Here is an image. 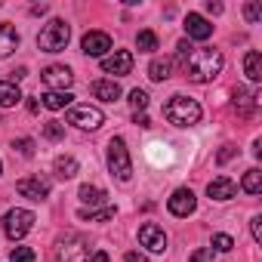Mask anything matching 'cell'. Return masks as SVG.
<instances>
[{
	"label": "cell",
	"instance_id": "cell-20",
	"mask_svg": "<svg viewBox=\"0 0 262 262\" xmlns=\"http://www.w3.org/2000/svg\"><path fill=\"white\" fill-rule=\"evenodd\" d=\"M244 74H247L253 83L262 80V56H259L256 50H250V53L244 56Z\"/></svg>",
	"mask_w": 262,
	"mask_h": 262
},
{
	"label": "cell",
	"instance_id": "cell-8",
	"mask_svg": "<svg viewBox=\"0 0 262 262\" xmlns=\"http://www.w3.org/2000/svg\"><path fill=\"white\" fill-rule=\"evenodd\" d=\"M102 71L105 74H114V77H123L133 71V53L129 50H114L111 56L102 59Z\"/></svg>",
	"mask_w": 262,
	"mask_h": 262
},
{
	"label": "cell",
	"instance_id": "cell-22",
	"mask_svg": "<svg viewBox=\"0 0 262 262\" xmlns=\"http://www.w3.org/2000/svg\"><path fill=\"white\" fill-rule=\"evenodd\" d=\"M77 198L83 201V204H90V207H99V204H105V188H99V185H80V191H77Z\"/></svg>",
	"mask_w": 262,
	"mask_h": 262
},
{
	"label": "cell",
	"instance_id": "cell-11",
	"mask_svg": "<svg viewBox=\"0 0 262 262\" xmlns=\"http://www.w3.org/2000/svg\"><path fill=\"white\" fill-rule=\"evenodd\" d=\"M139 241H142V247H148L151 253H164V250H167V234H164V228L155 225V222H145V225L139 228Z\"/></svg>",
	"mask_w": 262,
	"mask_h": 262
},
{
	"label": "cell",
	"instance_id": "cell-30",
	"mask_svg": "<svg viewBox=\"0 0 262 262\" xmlns=\"http://www.w3.org/2000/svg\"><path fill=\"white\" fill-rule=\"evenodd\" d=\"M10 262H34V250L31 247H16L10 253Z\"/></svg>",
	"mask_w": 262,
	"mask_h": 262
},
{
	"label": "cell",
	"instance_id": "cell-34",
	"mask_svg": "<svg viewBox=\"0 0 262 262\" xmlns=\"http://www.w3.org/2000/svg\"><path fill=\"white\" fill-rule=\"evenodd\" d=\"M216 256H213V250L210 247H201V250H194L191 253V262H213Z\"/></svg>",
	"mask_w": 262,
	"mask_h": 262
},
{
	"label": "cell",
	"instance_id": "cell-5",
	"mask_svg": "<svg viewBox=\"0 0 262 262\" xmlns=\"http://www.w3.org/2000/svg\"><path fill=\"white\" fill-rule=\"evenodd\" d=\"M34 222H37V216H34L31 210H10V213L4 216V231H7V237L22 241V237L34 228Z\"/></svg>",
	"mask_w": 262,
	"mask_h": 262
},
{
	"label": "cell",
	"instance_id": "cell-23",
	"mask_svg": "<svg viewBox=\"0 0 262 262\" xmlns=\"http://www.w3.org/2000/svg\"><path fill=\"white\" fill-rule=\"evenodd\" d=\"M241 188H244L247 194H259V191H262V173H259L256 167H253V170H247V173H244Z\"/></svg>",
	"mask_w": 262,
	"mask_h": 262
},
{
	"label": "cell",
	"instance_id": "cell-27",
	"mask_svg": "<svg viewBox=\"0 0 262 262\" xmlns=\"http://www.w3.org/2000/svg\"><path fill=\"white\" fill-rule=\"evenodd\" d=\"M43 136H47L50 142H59V139H65V126H62L59 120H47V123H43Z\"/></svg>",
	"mask_w": 262,
	"mask_h": 262
},
{
	"label": "cell",
	"instance_id": "cell-24",
	"mask_svg": "<svg viewBox=\"0 0 262 262\" xmlns=\"http://www.w3.org/2000/svg\"><path fill=\"white\" fill-rule=\"evenodd\" d=\"M170 68H173V65H170V59H155V62L148 65V77L161 83V80H167V77H170Z\"/></svg>",
	"mask_w": 262,
	"mask_h": 262
},
{
	"label": "cell",
	"instance_id": "cell-15",
	"mask_svg": "<svg viewBox=\"0 0 262 262\" xmlns=\"http://www.w3.org/2000/svg\"><path fill=\"white\" fill-rule=\"evenodd\" d=\"M207 194H210L213 201H231V198L237 194V185H234L228 176H216V179L207 185Z\"/></svg>",
	"mask_w": 262,
	"mask_h": 262
},
{
	"label": "cell",
	"instance_id": "cell-14",
	"mask_svg": "<svg viewBox=\"0 0 262 262\" xmlns=\"http://www.w3.org/2000/svg\"><path fill=\"white\" fill-rule=\"evenodd\" d=\"M185 31H188V37H194V40H207V37L213 34V25H210L201 13H188V16H185Z\"/></svg>",
	"mask_w": 262,
	"mask_h": 262
},
{
	"label": "cell",
	"instance_id": "cell-31",
	"mask_svg": "<svg viewBox=\"0 0 262 262\" xmlns=\"http://www.w3.org/2000/svg\"><path fill=\"white\" fill-rule=\"evenodd\" d=\"M13 148H16L22 158H34V139H16Z\"/></svg>",
	"mask_w": 262,
	"mask_h": 262
},
{
	"label": "cell",
	"instance_id": "cell-2",
	"mask_svg": "<svg viewBox=\"0 0 262 262\" xmlns=\"http://www.w3.org/2000/svg\"><path fill=\"white\" fill-rule=\"evenodd\" d=\"M164 117L173 123V126H194L201 120V105L188 96H173L167 105H164Z\"/></svg>",
	"mask_w": 262,
	"mask_h": 262
},
{
	"label": "cell",
	"instance_id": "cell-43",
	"mask_svg": "<svg viewBox=\"0 0 262 262\" xmlns=\"http://www.w3.org/2000/svg\"><path fill=\"white\" fill-rule=\"evenodd\" d=\"M0 173H4V164H0Z\"/></svg>",
	"mask_w": 262,
	"mask_h": 262
},
{
	"label": "cell",
	"instance_id": "cell-38",
	"mask_svg": "<svg viewBox=\"0 0 262 262\" xmlns=\"http://www.w3.org/2000/svg\"><path fill=\"white\" fill-rule=\"evenodd\" d=\"M123 259H126V262H148V259H145L142 253H136V250H129V253H126Z\"/></svg>",
	"mask_w": 262,
	"mask_h": 262
},
{
	"label": "cell",
	"instance_id": "cell-33",
	"mask_svg": "<svg viewBox=\"0 0 262 262\" xmlns=\"http://www.w3.org/2000/svg\"><path fill=\"white\" fill-rule=\"evenodd\" d=\"M213 247H216L219 253H228V250L234 247V241H231V234H213Z\"/></svg>",
	"mask_w": 262,
	"mask_h": 262
},
{
	"label": "cell",
	"instance_id": "cell-21",
	"mask_svg": "<svg viewBox=\"0 0 262 262\" xmlns=\"http://www.w3.org/2000/svg\"><path fill=\"white\" fill-rule=\"evenodd\" d=\"M71 93H56V90H50V93H43V108H50V111H62V108H68L71 105Z\"/></svg>",
	"mask_w": 262,
	"mask_h": 262
},
{
	"label": "cell",
	"instance_id": "cell-17",
	"mask_svg": "<svg viewBox=\"0 0 262 262\" xmlns=\"http://www.w3.org/2000/svg\"><path fill=\"white\" fill-rule=\"evenodd\" d=\"M256 105H259V96H256V93H250V90H244V86L234 90V108H237L244 117H250V114L256 111Z\"/></svg>",
	"mask_w": 262,
	"mask_h": 262
},
{
	"label": "cell",
	"instance_id": "cell-4",
	"mask_svg": "<svg viewBox=\"0 0 262 262\" xmlns=\"http://www.w3.org/2000/svg\"><path fill=\"white\" fill-rule=\"evenodd\" d=\"M108 170L111 176H117L120 182H129V176H133V161H129V151H126V142L120 136H114L108 142Z\"/></svg>",
	"mask_w": 262,
	"mask_h": 262
},
{
	"label": "cell",
	"instance_id": "cell-40",
	"mask_svg": "<svg viewBox=\"0 0 262 262\" xmlns=\"http://www.w3.org/2000/svg\"><path fill=\"white\" fill-rule=\"evenodd\" d=\"M207 13H210V16H219V13H222V4H213V0H210V4H207Z\"/></svg>",
	"mask_w": 262,
	"mask_h": 262
},
{
	"label": "cell",
	"instance_id": "cell-6",
	"mask_svg": "<svg viewBox=\"0 0 262 262\" xmlns=\"http://www.w3.org/2000/svg\"><path fill=\"white\" fill-rule=\"evenodd\" d=\"M68 123H74V126H80V129H99V126L105 123V114H102V108H96V105H71Z\"/></svg>",
	"mask_w": 262,
	"mask_h": 262
},
{
	"label": "cell",
	"instance_id": "cell-18",
	"mask_svg": "<svg viewBox=\"0 0 262 262\" xmlns=\"http://www.w3.org/2000/svg\"><path fill=\"white\" fill-rule=\"evenodd\" d=\"M25 96H22V90L13 83V80H0V108H13V105H19Z\"/></svg>",
	"mask_w": 262,
	"mask_h": 262
},
{
	"label": "cell",
	"instance_id": "cell-41",
	"mask_svg": "<svg viewBox=\"0 0 262 262\" xmlns=\"http://www.w3.org/2000/svg\"><path fill=\"white\" fill-rule=\"evenodd\" d=\"M133 120H136L139 126H151V120H148V114H133Z\"/></svg>",
	"mask_w": 262,
	"mask_h": 262
},
{
	"label": "cell",
	"instance_id": "cell-7",
	"mask_svg": "<svg viewBox=\"0 0 262 262\" xmlns=\"http://www.w3.org/2000/svg\"><path fill=\"white\" fill-rule=\"evenodd\" d=\"M59 259H62V262H90V241L80 237V234L68 237V241L59 247Z\"/></svg>",
	"mask_w": 262,
	"mask_h": 262
},
{
	"label": "cell",
	"instance_id": "cell-32",
	"mask_svg": "<svg viewBox=\"0 0 262 262\" xmlns=\"http://www.w3.org/2000/svg\"><path fill=\"white\" fill-rule=\"evenodd\" d=\"M244 16H247V22H259V19H262V4L250 0V4L244 7Z\"/></svg>",
	"mask_w": 262,
	"mask_h": 262
},
{
	"label": "cell",
	"instance_id": "cell-3",
	"mask_svg": "<svg viewBox=\"0 0 262 262\" xmlns=\"http://www.w3.org/2000/svg\"><path fill=\"white\" fill-rule=\"evenodd\" d=\"M68 40H71L68 22H65V19H50V22L43 25L40 37H37V47H40L43 53H62V50L68 47Z\"/></svg>",
	"mask_w": 262,
	"mask_h": 262
},
{
	"label": "cell",
	"instance_id": "cell-10",
	"mask_svg": "<svg viewBox=\"0 0 262 262\" xmlns=\"http://www.w3.org/2000/svg\"><path fill=\"white\" fill-rule=\"evenodd\" d=\"M167 207H170V213H173V216L185 219V216H191V213H194L198 198H194V191H191V188H176V191H173V198L167 201Z\"/></svg>",
	"mask_w": 262,
	"mask_h": 262
},
{
	"label": "cell",
	"instance_id": "cell-16",
	"mask_svg": "<svg viewBox=\"0 0 262 262\" xmlns=\"http://www.w3.org/2000/svg\"><path fill=\"white\" fill-rule=\"evenodd\" d=\"M19 50V31L13 25H0V59H7Z\"/></svg>",
	"mask_w": 262,
	"mask_h": 262
},
{
	"label": "cell",
	"instance_id": "cell-25",
	"mask_svg": "<svg viewBox=\"0 0 262 262\" xmlns=\"http://www.w3.org/2000/svg\"><path fill=\"white\" fill-rule=\"evenodd\" d=\"M56 176L59 179H71V176H77V161L74 158H56Z\"/></svg>",
	"mask_w": 262,
	"mask_h": 262
},
{
	"label": "cell",
	"instance_id": "cell-1",
	"mask_svg": "<svg viewBox=\"0 0 262 262\" xmlns=\"http://www.w3.org/2000/svg\"><path fill=\"white\" fill-rule=\"evenodd\" d=\"M225 59L219 50H191V56L185 59V74L194 83H210L219 71H222Z\"/></svg>",
	"mask_w": 262,
	"mask_h": 262
},
{
	"label": "cell",
	"instance_id": "cell-12",
	"mask_svg": "<svg viewBox=\"0 0 262 262\" xmlns=\"http://www.w3.org/2000/svg\"><path fill=\"white\" fill-rule=\"evenodd\" d=\"M16 191H19L22 198H28V201H43V198L50 194V185H47L40 176H25V179L16 182Z\"/></svg>",
	"mask_w": 262,
	"mask_h": 262
},
{
	"label": "cell",
	"instance_id": "cell-36",
	"mask_svg": "<svg viewBox=\"0 0 262 262\" xmlns=\"http://www.w3.org/2000/svg\"><path fill=\"white\" fill-rule=\"evenodd\" d=\"M250 231H253V241L259 244V241H262V216H253V222H250Z\"/></svg>",
	"mask_w": 262,
	"mask_h": 262
},
{
	"label": "cell",
	"instance_id": "cell-39",
	"mask_svg": "<svg viewBox=\"0 0 262 262\" xmlns=\"http://www.w3.org/2000/svg\"><path fill=\"white\" fill-rule=\"evenodd\" d=\"M90 262H111V256L105 253V250H99V253H93V259Z\"/></svg>",
	"mask_w": 262,
	"mask_h": 262
},
{
	"label": "cell",
	"instance_id": "cell-13",
	"mask_svg": "<svg viewBox=\"0 0 262 262\" xmlns=\"http://www.w3.org/2000/svg\"><path fill=\"white\" fill-rule=\"evenodd\" d=\"M80 47H83L86 56H102V59H105V53L111 50V37H108L105 31H90V34H83Z\"/></svg>",
	"mask_w": 262,
	"mask_h": 262
},
{
	"label": "cell",
	"instance_id": "cell-35",
	"mask_svg": "<svg viewBox=\"0 0 262 262\" xmlns=\"http://www.w3.org/2000/svg\"><path fill=\"white\" fill-rule=\"evenodd\" d=\"M234 155H237V148H234V145H225V148H222V151L216 155V161H219V164H228V161H231Z\"/></svg>",
	"mask_w": 262,
	"mask_h": 262
},
{
	"label": "cell",
	"instance_id": "cell-19",
	"mask_svg": "<svg viewBox=\"0 0 262 262\" xmlns=\"http://www.w3.org/2000/svg\"><path fill=\"white\" fill-rule=\"evenodd\" d=\"M93 96L102 99V102H114V99H120V83L117 80H96L93 83Z\"/></svg>",
	"mask_w": 262,
	"mask_h": 262
},
{
	"label": "cell",
	"instance_id": "cell-28",
	"mask_svg": "<svg viewBox=\"0 0 262 262\" xmlns=\"http://www.w3.org/2000/svg\"><path fill=\"white\" fill-rule=\"evenodd\" d=\"M77 216H80V219H90V222H108V219H114V207H105V210H99V213L80 210Z\"/></svg>",
	"mask_w": 262,
	"mask_h": 262
},
{
	"label": "cell",
	"instance_id": "cell-9",
	"mask_svg": "<svg viewBox=\"0 0 262 262\" xmlns=\"http://www.w3.org/2000/svg\"><path fill=\"white\" fill-rule=\"evenodd\" d=\"M43 83L50 86V90H56V93H68V86L74 83V74H71V68H65V65H50V68H43Z\"/></svg>",
	"mask_w": 262,
	"mask_h": 262
},
{
	"label": "cell",
	"instance_id": "cell-42",
	"mask_svg": "<svg viewBox=\"0 0 262 262\" xmlns=\"http://www.w3.org/2000/svg\"><path fill=\"white\" fill-rule=\"evenodd\" d=\"M28 111L37 114V111H40V102H37V99H28Z\"/></svg>",
	"mask_w": 262,
	"mask_h": 262
},
{
	"label": "cell",
	"instance_id": "cell-37",
	"mask_svg": "<svg viewBox=\"0 0 262 262\" xmlns=\"http://www.w3.org/2000/svg\"><path fill=\"white\" fill-rule=\"evenodd\" d=\"M176 50H179V53H176V56H179V59H182V62H185V59H188V56H191V43H188V40H179V47H176Z\"/></svg>",
	"mask_w": 262,
	"mask_h": 262
},
{
	"label": "cell",
	"instance_id": "cell-29",
	"mask_svg": "<svg viewBox=\"0 0 262 262\" xmlns=\"http://www.w3.org/2000/svg\"><path fill=\"white\" fill-rule=\"evenodd\" d=\"M129 105L136 108V114L145 111V108H148V93H145V90H133V93H129Z\"/></svg>",
	"mask_w": 262,
	"mask_h": 262
},
{
	"label": "cell",
	"instance_id": "cell-26",
	"mask_svg": "<svg viewBox=\"0 0 262 262\" xmlns=\"http://www.w3.org/2000/svg\"><path fill=\"white\" fill-rule=\"evenodd\" d=\"M136 47H139V53H155L158 50V34L155 31H139Z\"/></svg>",
	"mask_w": 262,
	"mask_h": 262
}]
</instances>
